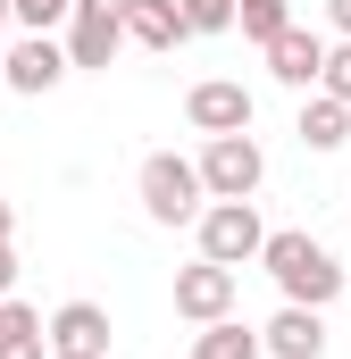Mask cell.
Listing matches in <instances>:
<instances>
[{"label":"cell","mask_w":351,"mask_h":359,"mask_svg":"<svg viewBox=\"0 0 351 359\" xmlns=\"http://www.w3.org/2000/svg\"><path fill=\"white\" fill-rule=\"evenodd\" d=\"M117 50H126V17H92V8L67 17V59H76L84 76H109Z\"/></svg>","instance_id":"30bf717a"},{"label":"cell","mask_w":351,"mask_h":359,"mask_svg":"<svg viewBox=\"0 0 351 359\" xmlns=\"http://www.w3.org/2000/svg\"><path fill=\"white\" fill-rule=\"evenodd\" d=\"M260 343H267V359H326V309L284 301V309L260 326Z\"/></svg>","instance_id":"9c48e42d"},{"label":"cell","mask_w":351,"mask_h":359,"mask_svg":"<svg viewBox=\"0 0 351 359\" xmlns=\"http://www.w3.org/2000/svg\"><path fill=\"white\" fill-rule=\"evenodd\" d=\"M192 359H267V343H260V326L218 318V326H201V334H192Z\"/></svg>","instance_id":"9a60e30c"},{"label":"cell","mask_w":351,"mask_h":359,"mask_svg":"<svg viewBox=\"0 0 351 359\" xmlns=\"http://www.w3.org/2000/svg\"><path fill=\"white\" fill-rule=\"evenodd\" d=\"M0 84H8V50H0Z\"/></svg>","instance_id":"484cf974"},{"label":"cell","mask_w":351,"mask_h":359,"mask_svg":"<svg viewBox=\"0 0 351 359\" xmlns=\"http://www.w3.org/2000/svg\"><path fill=\"white\" fill-rule=\"evenodd\" d=\"M260 268L276 276V292H284V301H301V309H335V301H343V284H351L343 259H335L318 234H301V226H276V234H267Z\"/></svg>","instance_id":"6da1fadb"},{"label":"cell","mask_w":351,"mask_h":359,"mask_svg":"<svg viewBox=\"0 0 351 359\" xmlns=\"http://www.w3.org/2000/svg\"><path fill=\"white\" fill-rule=\"evenodd\" d=\"M126 42H143V50H176V42H192L184 0H134V8H126Z\"/></svg>","instance_id":"4fadbf2b"},{"label":"cell","mask_w":351,"mask_h":359,"mask_svg":"<svg viewBox=\"0 0 351 359\" xmlns=\"http://www.w3.org/2000/svg\"><path fill=\"white\" fill-rule=\"evenodd\" d=\"M8 8H17V25H25V34H51V25H67V17H76V0H8Z\"/></svg>","instance_id":"ac0fdd59"},{"label":"cell","mask_w":351,"mask_h":359,"mask_svg":"<svg viewBox=\"0 0 351 359\" xmlns=\"http://www.w3.org/2000/svg\"><path fill=\"white\" fill-rule=\"evenodd\" d=\"M143 217L151 226H201V209H209V184H201V159H176V151H151L143 159Z\"/></svg>","instance_id":"7a4b0ae2"},{"label":"cell","mask_w":351,"mask_h":359,"mask_svg":"<svg viewBox=\"0 0 351 359\" xmlns=\"http://www.w3.org/2000/svg\"><path fill=\"white\" fill-rule=\"evenodd\" d=\"M234 292H243V268L192 259V268H176V318H192V326H218V318H234Z\"/></svg>","instance_id":"5b68a950"},{"label":"cell","mask_w":351,"mask_h":359,"mask_svg":"<svg viewBox=\"0 0 351 359\" xmlns=\"http://www.w3.org/2000/svg\"><path fill=\"white\" fill-rule=\"evenodd\" d=\"M293 134H301V151H343V142H351V100H335V92H301Z\"/></svg>","instance_id":"8fae6325"},{"label":"cell","mask_w":351,"mask_h":359,"mask_svg":"<svg viewBox=\"0 0 351 359\" xmlns=\"http://www.w3.org/2000/svg\"><path fill=\"white\" fill-rule=\"evenodd\" d=\"M326 25H335V34L351 42V0H326Z\"/></svg>","instance_id":"44dd1931"},{"label":"cell","mask_w":351,"mask_h":359,"mask_svg":"<svg viewBox=\"0 0 351 359\" xmlns=\"http://www.w3.org/2000/svg\"><path fill=\"white\" fill-rule=\"evenodd\" d=\"M326 50H335L326 34H310V25H284V34L267 42V76H276L284 92H318V76H326Z\"/></svg>","instance_id":"ba28073f"},{"label":"cell","mask_w":351,"mask_h":359,"mask_svg":"<svg viewBox=\"0 0 351 359\" xmlns=\"http://www.w3.org/2000/svg\"><path fill=\"white\" fill-rule=\"evenodd\" d=\"M17 292V243H0V301Z\"/></svg>","instance_id":"ffe728a7"},{"label":"cell","mask_w":351,"mask_h":359,"mask_svg":"<svg viewBox=\"0 0 351 359\" xmlns=\"http://www.w3.org/2000/svg\"><path fill=\"white\" fill-rule=\"evenodd\" d=\"M192 234H201V259H218V268H251V259L267 251L260 201H209Z\"/></svg>","instance_id":"3957f363"},{"label":"cell","mask_w":351,"mask_h":359,"mask_svg":"<svg viewBox=\"0 0 351 359\" xmlns=\"http://www.w3.org/2000/svg\"><path fill=\"white\" fill-rule=\"evenodd\" d=\"M51 351H100L109 359V309L100 301H59L51 309Z\"/></svg>","instance_id":"7c38bea8"},{"label":"cell","mask_w":351,"mask_h":359,"mask_svg":"<svg viewBox=\"0 0 351 359\" xmlns=\"http://www.w3.org/2000/svg\"><path fill=\"white\" fill-rule=\"evenodd\" d=\"M184 25L192 34H234L243 25V0H184Z\"/></svg>","instance_id":"e0dca14e"},{"label":"cell","mask_w":351,"mask_h":359,"mask_svg":"<svg viewBox=\"0 0 351 359\" xmlns=\"http://www.w3.org/2000/svg\"><path fill=\"white\" fill-rule=\"evenodd\" d=\"M251 92L234 84V76H209V84H192L184 92V126L192 134H251Z\"/></svg>","instance_id":"52a82bcc"},{"label":"cell","mask_w":351,"mask_h":359,"mask_svg":"<svg viewBox=\"0 0 351 359\" xmlns=\"http://www.w3.org/2000/svg\"><path fill=\"white\" fill-rule=\"evenodd\" d=\"M0 25H17V8H8V0H0Z\"/></svg>","instance_id":"d4e9b609"},{"label":"cell","mask_w":351,"mask_h":359,"mask_svg":"<svg viewBox=\"0 0 351 359\" xmlns=\"http://www.w3.org/2000/svg\"><path fill=\"white\" fill-rule=\"evenodd\" d=\"M201 184H209V201H251L267 184V151L251 134H209L201 142Z\"/></svg>","instance_id":"277c9868"},{"label":"cell","mask_w":351,"mask_h":359,"mask_svg":"<svg viewBox=\"0 0 351 359\" xmlns=\"http://www.w3.org/2000/svg\"><path fill=\"white\" fill-rule=\"evenodd\" d=\"M318 92L351 100V42H335V50H326V76H318Z\"/></svg>","instance_id":"d6986e66"},{"label":"cell","mask_w":351,"mask_h":359,"mask_svg":"<svg viewBox=\"0 0 351 359\" xmlns=\"http://www.w3.org/2000/svg\"><path fill=\"white\" fill-rule=\"evenodd\" d=\"M51 359H100V351H51Z\"/></svg>","instance_id":"cb8c5ba5"},{"label":"cell","mask_w":351,"mask_h":359,"mask_svg":"<svg viewBox=\"0 0 351 359\" xmlns=\"http://www.w3.org/2000/svg\"><path fill=\"white\" fill-rule=\"evenodd\" d=\"M8 234H17V209H8V201H0V243H8Z\"/></svg>","instance_id":"603a6c76"},{"label":"cell","mask_w":351,"mask_h":359,"mask_svg":"<svg viewBox=\"0 0 351 359\" xmlns=\"http://www.w3.org/2000/svg\"><path fill=\"white\" fill-rule=\"evenodd\" d=\"M67 76H76L67 42H51V34H17V42H8V92L42 100V92H59Z\"/></svg>","instance_id":"8992f818"},{"label":"cell","mask_w":351,"mask_h":359,"mask_svg":"<svg viewBox=\"0 0 351 359\" xmlns=\"http://www.w3.org/2000/svg\"><path fill=\"white\" fill-rule=\"evenodd\" d=\"M0 359H51V318L25 309L17 292L0 301Z\"/></svg>","instance_id":"5bb4252c"},{"label":"cell","mask_w":351,"mask_h":359,"mask_svg":"<svg viewBox=\"0 0 351 359\" xmlns=\"http://www.w3.org/2000/svg\"><path fill=\"white\" fill-rule=\"evenodd\" d=\"M76 8H92V17H126L134 0H76Z\"/></svg>","instance_id":"7402d4cb"},{"label":"cell","mask_w":351,"mask_h":359,"mask_svg":"<svg viewBox=\"0 0 351 359\" xmlns=\"http://www.w3.org/2000/svg\"><path fill=\"white\" fill-rule=\"evenodd\" d=\"M284 25H293V0H243V42H260V50H267Z\"/></svg>","instance_id":"2e32d148"}]
</instances>
